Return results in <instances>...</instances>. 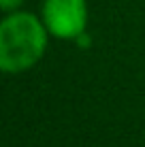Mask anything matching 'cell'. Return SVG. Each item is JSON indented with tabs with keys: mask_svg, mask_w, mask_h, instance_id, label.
I'll return each mask as SVG.
<instances>
[{
	"mask_svg": "<svg viewBox=\"0 0 145 147\" xmlns=\"http://www.w3.org/2000/svg\"><path fill=\"white\" fill-rule=\"evenodd\" d=\"M26 0H0V9L2 13H13V11H19L24 7Z\"/></svg>",
	"mask_w": 145,
	"mask_h": 147,
	"instance_id": "obj_3",
	"label": "cell"
},
{
	"mask_svg": "<svg viewBox=\"0 0 145 147\" xmlns=\"http://www.w3.org/2000/svg\"><path fill=\"white\" fill-rule=\"evenodd\" d=\"M75 45H77L79 49H90L92 47V36H90V32H83L81 36L75 40Z\"/></svg>",
	"mask_w": 145,
	"mask_h": 147,
	"instance_id": "obj_4",
	"label": "cell"
},
{
	"mask_svg": "<svg viewBox=\"0 0 145 147\" xmlns=\"http://www.w3.org/2000/svg\"><path fill=\"white\" fill-rule=\"evenodd\" d=\"M38 15L56 40L75 43L83 32H88V0H41Z\"/></svg>",
	"mask_w": 145,
	"mask_h": 147,
	"instance_id": "obj_2",
	"label": "cell"
},
{
	"mask_svg": "<svg viewBox=\"0 0 145 147\" xmlns=\"http://www.w3.org/2000/svg\"><path fill=\"white\" fill-rule=\"evenodd\" d=\"M51 34L41 15L32 11L4 13L0 19V70L4 75H24L45 58Z\"/></svg>",
	"mask_w": 145,
	"mask_h": 147,
	"instance_id": "obj_1",
	"label": "cell"
}]
</instances>
